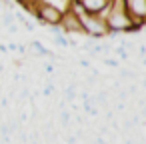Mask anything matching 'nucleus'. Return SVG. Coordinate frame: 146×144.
<instances>
[{
  "instance_id": "1a4fd4ad",
  "label": "nucleus",
  "mask_w": 146,
  "mask_h": 144,
  "mask_svg": "<svg viewBox=\"0 0 146 144\" xmlns=\"http://www.w3.org/2000/svg\"><path fill=\"white\" fill-rule=\"evenodd\" d=\"M138 54H140V58H144V54H146V46H144V44L138 46Z\"/></svg>"
},
{
  "instance_id": "6e6552de",
  "label": "nucleus",
  "mask_w": 146,
  "mask_h": 144,
  "mask_svg": "<svg viewBox=\"0 0 146 144\" xmlns=\"http://www.w3.org/2000/svg\"><path fill=\"white\" fill-rule=\"evenodd\" d=\"M6 28H8V34H16V32H18V24H16V22H12V24L6 26Z\"/></svg>"
},
{
  "instance_id": "f03ea898",
  "label": "nucleus",
  "mask_w": 146,
  "mask_h": 144,
  "mask_svg": "<svg viewBox=\"0 0 146 144\" xmlns=\"http://www.w3.org/2000/svg\"><path fill=\"white\" fill-rule=\"evenodd\" d=\"M122 4L132 22H146V0H122Z\"/></svg>"
},
{
  "instance_id": "7ed1b4c3",
  "label": "nucleus",
  "mask_w": 146,
  "mask_h": 144,
  "mask_svg": "<svg viewBox=\"0 0 146 144\" xmlns=\"http://www.w3.org/2000/svg\"><path fill=\"white\" fill-rule=\"evenodd\" d=\"M58 26L62 28V32L68 36V34H84V30H82V24H80V20L72 14V12H62V18H60V22H58Z\"/></svg>"
},
{
  "instance_id": "f8f14e48",
  "label": "nucleus",
  "mask_w": 146,
  "mask_h": 144,
  "mask_svg": "<svg viewBox=\"0 0 146 144\" xmlns=\"http://www.w3.org/2000/svg\"><path fill=\"white\" fill-rule=\"evenodd\" d=\"M0 52H2V54H4V52H8V48H6V44H0Z\"/></svg>"
},
{
  "instance_id": "39448f33",
  "label": "nucleus",
  "mask_w": 146,
  "mask_h": 144,
  "mask_svg": "<svg viewBox=\"0 0 146 144\" xmlns=\"http://www.w3.org/2000/svg\"><path fill=\"white\" fill-rule=\"evenodd\" d=\"M14 18H16L18 22H22V24H24V28H26L28 32H34V22H32L30 18H26L22 12H14Z\"/></svg>"
},
{
  "instance_id": "0eeeda50",
  "label": "nucleus",
  "mask_w": 146,
  "mask_h": 144,
  "mask_svg": "<svg viewBox=\"0 0 146 144\" xmlns=\"http://www.w3.org/2000/svg\"><path fill=\"white\" fill-rule=\"evenodd\" d=\"M0 20H2V24H4V26H10L12 22H16L14 14H2V18H0Z\"/></svg>"
},
{
  "instance_id": "ddd939ff",
  "label": "nucleus",
  "mask_w": 146,
  "mask_h": 144,
  "mask_svg": "<svg viewBox=\"0 0 146 144\" xmlns=\"http://www.w3.org/2000/svg\"><path fill=\"white\" fill-rule=\"evenodd\" d=\"M2 8H4V6H2V2H0V10H2Z\"/></svg>"
},
{
  "instance_id": "20e7f679",
  "label": "nucleus",
  "mask_w": 146,
  "mask_h": 144,
  "mask_svg": "<svg viewBox=\"0 0 146 144\" xmlns=\"http://www.w3.org/2000/svg\"><path fill=\"white\" fill-rule=\"evenodd\" d=\"M78 2L84 6V10L88 14H98L100 10H104L106 6H110L112 0H78Z\"/></svg>"
},
{
  "instance_id": "9d476101",
  "label": "nucleus",
  "mask_w": 146,
  "mask_h": 144,
  "mask_svg": "<svg viewBox=\"0 0 146 144\" xmlns=\"http://www.w3.org/2000/svg\"><path fill=\"white\" fill-rule=\"evenodd\" d=\"M6 48H8L10 52H16V48H18V44H14V42H10V44H8Z\"/></svg>"
},
{
  "instance_id": "423d86ee",
  "label": "nucleus",
  "mask_w": 146,
  "mask_h": 144,
  "mask_svg": "<svg viewBox=\"0 0 146 144\" xmlns=\"http://www.w3.org/2000/svg\"><path fill=\"white\" fill-rule=\"evenodd\" d=\"M104 64L110 66V68H118L120 66V60H116L114 56H108V58H104Z\"/></svg>"
},
{
  "instance_id": "9b49d317",
  "label": "nucleus",
  "mask_w": 146,
  "mask_h": 144,
  "mask_svg": "<svg viewBox=\"0 0 146 144\" xmlns=\"http://www.w3.org/2000/svg\"><path fill=\"white\" fill-rule=\"evenodd\" d=\"M12 2H16V4H20V6H24L26 2H30V0H12Z\"/></svg>"
},
{
  "instance_id": "f257e3e1",
  "label": "nucleus",
  "mask_w": 146,
  "mask_h": 144,
  "mask_svg": "<svg viewBox=\"0 0 146 144\" xmlns=\"http://www.w3.org/2000/svg\"><path fill=\"white\" fill-rule=\"evenodd\" d=\"M80 24H82V30L86 36L90 38H106L108 36V26H106V20L96 16V14H82L78 16Z\"/></svg>"
}]
</instances>
